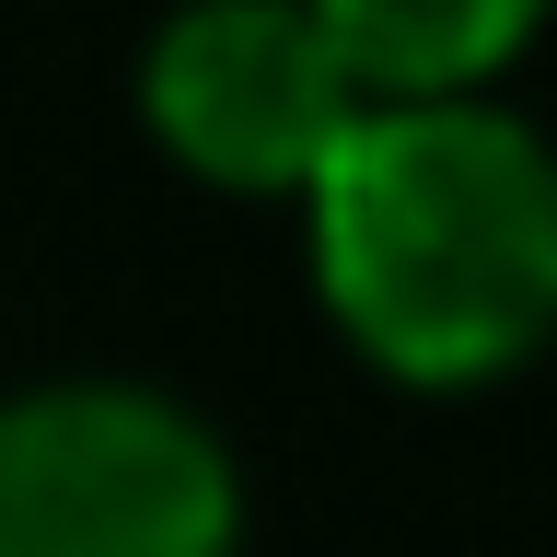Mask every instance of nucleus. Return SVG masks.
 <instances>
[{
  "label": "nucleus",
  "mask_w": 557,
  "mask_h": 557,
  "mask_svg": "<svg viewBox=\"0 0 557 557\" xmlns=\"http://www.w3.org/2000/svg\"><path fill=\"white\" fill-rule=\"evenodd\" d=\"M325 337L418 407L557 360V139L511 94L360 104L290 198Z\"/></svg>",
  "instance_id": "1"
},
{
  "label": "nucleus",
  "mask_w": 557,
  "mask_h": 557,
  "mask_svg": "<svg viewBox=\"0 0 557 557\" xmlns=\"http://www.w3.org/2000/svg\"><path fill=\"white\" fill-rule=\"evenodd\" d=\"M313 24L360 82V104H430V94H511V70L546 47L557 0H313Z\"/></svg>",
  "instance_id": "4"
},
{
  "label": "nucleus",
  "mask_w": 557,
  "mask_h": 557,
  "mask_svg": "<svg viewBox=\"0 0 557 557\" xmlns=\"http://www.w3.org/2000/svg\"><path fill=\"white\" fill-rule=\"evenodd\" d=\"M128 116L174 186L290 209L360 116V82L337 70L313 0H163L128 59Z\"/></svg>",
  "instance_id": "3"
},
{
  "label": "nucleus",
  "mask_w": 557,
  "mask_h": 557,
  "mask_svg": "<svg viewBox=\"0 0 557 557\" xmlns=\"http://www.w3.org/2000/svg\"><path fill=\"white\" fill-rule=\"evenodd\" d=\"M233 430L151 372L0 383V557H244Z\"/></svg>",
  "instance_id": "2"
}]
</instances>
